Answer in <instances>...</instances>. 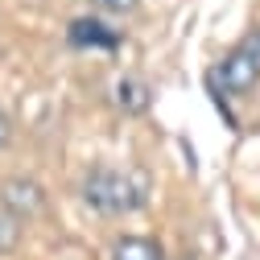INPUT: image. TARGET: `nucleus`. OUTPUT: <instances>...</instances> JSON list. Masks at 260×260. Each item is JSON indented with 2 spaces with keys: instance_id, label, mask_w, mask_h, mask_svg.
Instances as JSON below:
<instances>
[{
  "instance_id": "obj_1",
  "label": "nucleus",
  "mask_w": 260,
  "mask_h": 260,
  "mask_svg": "<svg viewBox=\"0 0 260 260\" xmlns=\"http://www.w3.org/2000/svg\"><path fill=\"white\" fill-rule=\"evenodd\" d=\"M79 190H83V203L100 215H128L145 203V182L124 170H112V166L87 170Z\"/></svg>"
},
{
  "instance_id": "obj_2",
  "label": "nucleus",
  "mask_w": 260,
  "mask_h": 260,
  "mask_svg": "<svg viewBox=\"0 0 260 260\" xmlns=\"http://www.w3.org/2000/svg\"><path fill=\"white\" fill-rule=\"evenodd\" d=\"M211 83H223V91L236 95V100H244L248 91H256V83H260V29H252V34L219 62Z\"/></svg>"
},
{
  "instance_id": "obj_3",
  "label": "nucleus",
  "mask_w": 260,
  "mask_h": 260,
  "mask_svg": "<svg viewBox=\"0 0 260 260\" xmlns=\"http://www.w3.org/2000/svg\"><path fill=\"white\" fill-rule=\"evenodd\" d=\"M67 38H71V46H79V50H116V46H120V34H116V29H108L104 21H95V17L71 21Z\"/></svg>"
},
{
  "instance_id": "obj_4",
  "label": "nucleus",
  "mask_w": 260,
  "mask_h": 260,
  "mask_svg": "<svg viewBox=\"0 0 260 260\" xmlns=\"http://www.w3.org/2000/svg\"><path fill=\"white\" fill-rule=\"evenodd\" d=\"M5 207L9 211H17V215H38L42 211V186L38 182H29V178H13V182H5Z\"/></svg>"
},
{
  "instance_id": "obj_5",
  "label": "nucleus",
  "mask_w": 260,
  "mask_h": 260,
  "mask_svg": "<svg viewBox=\"0 0 260 260\" xmlns=\"http://www.w3.org/2000/svg\"><path fill=\"white\" fill-rule=\"evenodd\" d=\"M116 108L124 112V116H141V112H149V83L145 79H116Z\"/></svg>"
},
{
  "instance_id": "obj_6",
  "label": "nucleus",
  "mask_w": 260,
  "mask_h": 260,
  "mask_svg": "<svg viewBox=\"0 0 260 260\" xmlns=\"http://www.w3.org/2000/svg\"><path fill=\"white\" fill-rule=\"evenodd\" d=\"M108 260H161V248L153 240H141V236H124L112 244Z\"/></svg>"
},
{
  "instance_id": "obj_7",
  "label": "nucleus",
  "mask_w": 260,
  "mask_h": 260,
  "mask_svg": "<svg viewBox=\"0 0 260 260\" xmlns=\"http://www.w3.org/2000/svg\"><path fill=\"white\" fill-rule=\"evenodd\" d=\"M17 236H21V227H17V219L0 211V252H5V248H13V244H17Z\"/></svg>"
},
{
  "instance_id": "obj_8",
  "label": "nucleus",
  "mask_w": 260,
  "mask_h": 260,
  "mask_svg": "<svg viewBox=\"0 0 260 260\" xmlns=\"http://www.w3.org/2000/svg\"><path fill=\"white\" fill-rule=\"evenodd\" d=\"M100 5H104L108 13H133V9H137V0H100Z\"/></svg>"
},
{
  "instance_id": "obj_9",
  "label": "nucleus",
  "mask_w": 260,
  "mask_h": 260,
  "mask_svg": "<svg viewBox=\"0 0 260 260\" xmlns=\"http://www.w3.org/2000/svg\"><path fill=\"white\" fill-rule=\"evenodd\" d=\"M9 145V116H5V108H0V149Z\"/></svg>"
}]
</instances>
